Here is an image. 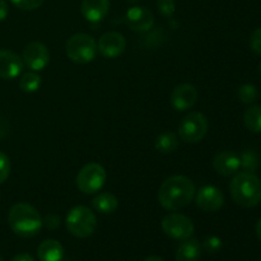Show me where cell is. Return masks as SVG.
<instances>
[{
    "label": "cell",
    "mask_w": 261,
    "mask_h": 261,
    "mask_svg": "<svg viewBox=\"0 0 261 261\" xmlns=\"http://www.w3.org/2000/svg\"><path fill=\"white\" fill-rule=\"evenodd\" d=\"M195 193V185L190 178L175 175L163 181L158 191V201L166 211H180L193 201Z\"/></svg>",
    "instance_id": "1"
},
{
    "label": "cell",
    "mask_w": 261,
    "mask_h": 261,
    "mask_svg": "<svg viewBox=\"0 0 261 261\" xmlns=\"http://www.w3.org/2000/svg\"><path fill=\"white\" fill-rule=\"evenodd\" d=\"M8 223L15 234L24 239L36 236L43 226L37 209L27 203H17L10 208Z\"/></svg>",
    "instance_id": "2"
},
{
    "label": "cell",
    "mask_w": 261,
    "mask_h": 261,
    "mask_svg": "<svg viewBox=\"0 0 261 261\" xmlns=\"http://www.w3.org/2000/svg\"><path fill=\"white\" fill-rule=\"evenodd\" d=\"M229 191L234 203L242 208H254L261 201V181L255 173H237L231 181Z\"/></svg>",
    "instance_id": "3"
},
{
    "label": "cell",
    "mask_w": 261,
    "mask_h": 261,
    "mask_svg": "<svg viewBox=\"0 0 261 261\" xmlns=\"http://www.w3.org/2000/svg\"><path fill=\"white\" fill-rule=\"evenodd\" d=\"M66 228L78 239L91 237L97 229V217L93 212L84 205L74 206L66 216Z\"/></svg>",
    "instance_id": "4"
},
{
    "label": "cell",
    "mask_w": 261,
    "mask_h": 261,
    "mask_svg": "<svg viewBox=\"0 0 261 261\" xmlns=\"http://www.w3.org/2000/svg\"><path fill=\"white\" fill-rule=\"evenodd\" d=\"M66 56L76 64H88L96 59L98 48L97 42L87 33H75L65 45Z\"/></svg>",
    "instance_id": "5"
},
{
    "label": "cell",
    "mask_w": 261,
    "mask_h": 261,
    "mask_svg": "<svg viewBox=\"0 0 261 261\" xmlns=\"http://www.w3.org/2000/svg\"><path fill=\"white\" fill-rule=\"evenodd\" d=\"M107 173L99 163H88L83 166L76 175V186L86 195H92L101 190L106 184Z\"/></svg>",
    "instance_id": "6"
},
{
    "label": "cell",
    "mask_w": 261,
    "mask_h": 261,
    "mask_svg": "<svg viewBox=\"0 0 261 261\" xmlns=\"http://www.w3.org/2000/svg\"><path fill=\"white\" fill-rule=\"evenodd\" d=\"M208 119L201 112H190L178 125V138L185 143H199L208 133Z\"/></svg>",
    "instance_id": "7"
},
{
    "label": "cell",
    "mask_w": 261,
    "mask_h": 261,
    "mask_svg": "<svg viewBox=\"0 0 261 261\" xmlns=\"http://www.w3.org/2000/svg\"><path fill=\"white\" fill-rule=\"evenodd\" d=\"M162 229L171 239L184 241L193 236L194 223L184 214L170 213L162 219Z\"/></svg>",
    "instance_id": "8"
},
{
    "label": "cell",
    "mask_w": 261,
    "mask_h": 261,
    "mask_svg": "<svg viewBox=\"0 0 261 261\" xmlns=\"http://www.w3.org/2000/svg\"><path fill=\"white\" fill-rule=\"evenodd\" d=\"M23 63L32 71H41L50 63V51L40 41L30 42L23 50Z\"/></svg>",
    "instance_id": "9"
},
{
    "label": "cell",
    "mask_w": 261,
    "mask_h": 261,
    "mask_svg": "<svg viewBox=\"0 0 261 261\" xmlns=\"http://www.w3.org/2000/svg\"><path fill=\"white\" fill-rule=\"evenodd\" d=\"M195 203L201 211L213 213V212H218L224 205V195L221 189L217 186L206 185L199 189L196 193Z\"/></svg>",
    "instance_id": "10"
},
{
    "label": "cell",
    "mask_w": 261,
    "mask_h": 261,
    "mask_svg": "<svg viewBox=\"0 0 261 261\" xmlns=\"http://www.w3.org/2000/svg\"><path fill=\"white\" fill-rule=\"evenodd\" d=\"M99 54L107 59H116L126 48V40L119 32H106L97 42Z\"/></svg>",
    "instance_id": "11"
},
{
    "label": "cell",
    "mask_w": 261,
    "mask_h": 261,
    "mask_svg": "<svg viewBox=\"0 0 261 261\" xmlns=\"http://www.w3.org/2000/svg\"><path fill=\"white\" fill-rule=\"evenodd\" d=\"M125 20L132 31L138 33H145L152 28L153 23H154V17L148 8L137 5L127 10Z\"/></svg>",
    "instance_id": "12"
},
{
    "label": "cell",
    "mask_w": 261,
    "mask_h": 261,
    "mask_svg": "<svg viewBox=\"0 0 261 261\" xmlns=\"http://www.w3.org/2000/svg\"><path fill=\"white\" fill-rule=\"evenodd\" d=\"M24 63L18 54L10 50H0V78L12 81L22 74Z\"/></svg>",
    "instance_id": "13"
},
{
    "label": "cell",
    "mask_w": 261,
    "mask_h": 261,
    "mask_svg": "<svg viewBox=\"0 0 261 261\" xmlns=\"http://www.w3.org/2000/svg\"><path fill=\"white\" fill-rule=\"evenodd\" d=\"M170 99L176 111H186L195 105L198 99V91L193 84H178L173 88Z\"/></svg>",
    "instance_id": "14"
},
{
    "label": "cell",
    "mask_w": 261,
    "mask_h": 261,
    "mask_svg": "<svg viewBox=\"0 0 261 261\" xmlns=\"http://www.w3.org/2000/svg\"><path fill=\"white\" fill-rule=\"evenodd\" d=\"M213 168L219 175L229 177V176H233L239 172V170L241 168V161L236 153L223 150L214 157Z\"/></svg>",
    "instance_id": "15"
},
{
    "label": "cell",
    "mask_w": 261,
    "mask_h": 261,
    "mask_svg": "<svg viewBox=\"0 0 261 261\" xmlns=\"http://www.w3.org/2000/svg\"><path fill=\"white\" fill-rule=\"evenodd\" d=\"M81 9L88 22H101L110 10V0H83Z\"/></svg>",
    "instance_id": "16"
},
{
    "label": "cell",
    "mask_w": 261,
    "mask_h": 261,
    "mask_svg": "<svg viewBox=\"0 0 261 261\" xmlns=\"http://www.w3.org/2000/svg\"><path fill=\"white\" fill-rule=\"evenodd\" d=\"M40 261H61L64 257V247L56 240H46L37 249Z\"/></svg>",
    "instance_id": "17"
},
{
    "label": "cell",
    "mask_w": 261,
    "mask_h": 261,
    "mask_svg": "<svg viewBox=\"0 0 261 261\" xmlns=\"http://www.w3.org/2000/svg\"><path fill=\"white\" fill-rule=\"evenodd\" d=\"M201 257V245L198 240H184L176 252V261H199Z\"/></svg>",
    "instance_id": "18"
},
{
    "label": "cell",
    "mask_w": 261,
    "mask_h": 261,
    "mask_svg": "<svg viewBox=\"0 0 261 261\" xmlns=\"http://www.w3.org/2000/svg\"><path fill=\"white\" fill-rule=\"evenodd\" d=\"M92 206L101 214H112L119 208V199L111 193H101L94 196Z\"/></svg>",
    "instance_id": "19"
},
{
    "label": "cell",
    "mask_w": 261,
    "mask_h": 261,
    "mask_svg": "<svg viewBox=\"0 0 261 261\" xmlns=\"http://www.w3.org/2000/svg\"><path fill=\"white\" fill-rule=\"evenodd\" d=\"M178 144H180V139H178V135L175 134V133L166 132L162 133L157 137L155 139V149L160 153H163V154H170V153H173L178 148Z\"/></svg>",
    "instance_id": "20"
},
{
    "label": "cell",
    "mask_w": 261,
    "mask_h": 261,
    "mask_svg": "<svg viewBox=\"0 0 261 261\" xmlns=\"http://www.w3.org/2000/svg\"><path fill=\"white\" fill-rule=\"evenodd\" d=\"M244 122L251 133H261V106L255 105L247 109L244 114Z\"/></svg>",
    "instance_id": "21"
},
{
    "label": "cell",
    "mask_w": 261,
    "mask_h": 261,
    "mask_svg": "<svg viewBox=\"0 0 261 261\" xmlns=\"http://www.w3.org/2000/svg\"><path fill=\"white\" fill-rule=\"evenodd\" d=\"M41 76L36 71H30V73L23 74L22 78L19 79V88L24 93H35L41 87Z\"/></svg>",
    "instance_id": "22"
},
{
    "label": "cell",
    "mask_w": 261,
    "mask_h": 261,
    "mask_svg": "<svg viewBox=\"0 0 261 261\" xmlns=\"http://www.w3.org/2000/svg\"><path fill=\"white\" fill-rule=\"evenodd\" d=\"M240 161H241V167L244 168L245 172L254 173L260 167V157L254 150H246L242 153Z\"/></svg>",
    "instance_id": "23"
},
{
    "label": "cell",
    "mask_w": 261,
    "mask_h": 261,
    "mask_svg": "<svg viewBox=\"0 0 261 261\" xmlns=\"http://www.w3.org/2000/svg\"><path fill=\"white\" fill-rule=\"evenodd\" d=\"M237 96H239V99L242 103L251 105L259 98V91H257L254 84H244L239 88Z\"/></svg>",
    "instance_id": "24"
},
{
    "label": "cell",
    "mask_w": 261,
    "mask_h": 261,
    "mask_svg": "<svg viewBox=\"0 0 261 261\" xmlns=\"http://www.w3.org/2000/svg\"><path fill=\"white\" fill-rule=\"evenodd\" d=\"M158 12L166 18H171L176 12L175 0H157Z\"/></svg>",
    "instance_id": "25"
},
{
    "label": "cell",
    "mask_w": 261,
    "mask_h": 261,
    "mask_svg": "<svg viewBox=\"0 0 261 261\" xmlns=\"http://www.w3.org/2000/svg\"><path fill=\"white\" fill-rule=\"evenodd\" d=\"M10 175V161L5 153L0 152V184L5 182Z\"/></svg>",
    "instance_id": "26"
},
{
    "label": "cell",
    "mask_w": 261,
    "mask_h": 261,
    "mask_svg": "<svg viewBox=\"0 0 261 261\" xmlns=\"http://www.w3.org/2000/svg\"><path fill=\"white\" fill-rule=\"evenodd\" d=\"M10 2L22 10H35L43 4V0H10Z\"/></svg>",
    "instance_id": "27"
},
{
    "label": "cell",
    "mask_w": 261,
    "mask_h": 261,
    "mask_svg": "<svg viewBox=\"0 0 261 261\" xmlns=\"http://www.w3.org/2000/svg\"><path fill=\"white\" fill-rule=\"evenodd\" d=\"M250 48L256 55H261V27L256 28L250 36Z\"/></svg>",
    "instance_id": "28"
},
{
    "label": "cell",
    "mask_w": 261,
    "mask_h": 261,
    "mask_svg": "<svg viewBox=\"0 0 261 261\" xmlns=\"http://www.w3.org/2000/svg\"><path fill=\"white\" fill-rule=\"evenodd\" d=\"M204 247L208 252H217L221 250L222 247V241L219 237L217 236H209L208 239L204 242Z\"/></svg>",
    "instance_id": "29"
},
{
    "label": "cell",
    "mask_w": 261,
    "mask_h": 261,
    "mask_svg": "<svg viewBox=\"0 0 261 261\" xmlns=\"http://www.w3.org/2000/svg\"><path fill=\"white\" fill-rule=\"evenodd\" d=\"M8 13H9V8H8V4L5 0H0V22L7 18Z\"/></svg>",
    "instance_id": "30"
},
{
    "label": "cell",
    "mask_w": 261,
    "mask_h": 261,
    "mask_svg": "<svg viewBox=\"0 0 261 261\" xmlns=\"http://www.w3.org/2000/svg\"><path fill=\"white\" fill-rule=\"evenodd\" d=\"M12 261H35L30 254H18L13 257Z\"/></svg>",
    "instance_id": "31"
},
{
    "label": "cell",
    "mask_w": 261,
    "mask_h": 261,
    "mask_svg": "<svg viewBox=\"0 0 261 261\" xmlns=\"http://www.w3.org/2000/svg\"><path fill=\"white\" fill-rule=\"evenodd\" d=\"M144 261H163V259H162V257L157 256V255H152V256L145 257Z\"/></svg>",
    "instance_id": "32"
},
{
    "label": "cell",
    "mask_w": 261,
    "mask_h": 261,
    "mask_svg": "<svg viewBox=\"0 0 261 261\" xmlns=\"http://www.w3.org/2000/svg\"><path fill=\"white\" fill-rule=\"evenodd\" d=\"M256 236L261 241V219L256 223Z\"/></svg>",
    "instance_id": "33"
},
{
    "label": "cell",
    "mask_w": 261,
    "mask_h": 261,
    "mask_svg": "<svg viewBox=\"0 0 261 261\" xmlns=\"http://www.w3.org/2000/svg\"><path fill=\"white\" fill-rule=\"evenodd\" d=\"M126 2H129V3H137L138 0H126Z\"/></svg>",
    "instance_id": "34"
},
{
    "label": "cell",
    "mask_w": 261,
    "mask_h": 261,
    "mask_svg": "<svg viewBox=\"0 0 261 261\" xmlns=\"http://www.w3.org/2000/svg\"><path fill=\"white\" fill-rule=\"evenodd\" d=\"M259 69H260V75H261V63H260V66H259Z\"/></svg>",
    "instance_id": "35"
},
{
    "label": "cell",
    "mask_w": 261,
    "mask_h": 261,
    "mask_svg": "<svg viewBox=\"0 0 261 261\" xmlns=\"http://www.w3.org/2000/svg\"><path fill=\"white\" fill-rule=\"evenodd\" d=\"M0 261H3V259H2V256H0Z\"/></svg>",
    "instance_id": "36"
},
{
    "label": "cell",
    "mask_w": 261,
    "mask_h": 261,
    "mask_svg": "<svg viewBox=\"0 0 261 261\" xmlns=\"http://www.w3.org/2000/svg\"><path fill=\"white\" fill-rule=\"evenodd\" d=\"M260 261H261V259H260Z\"/></svg>",
    "instance_id": "37"
}]
</instances>
